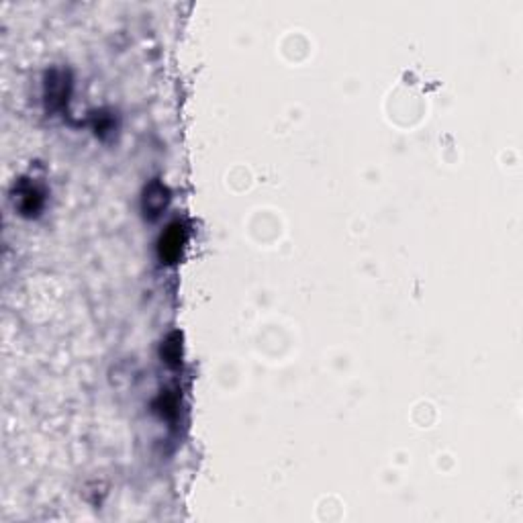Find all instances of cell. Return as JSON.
<instances>
[{"label": "cell", "instance_id": "1", "mask_svg": "<svg viewBox=\"0 0 523 523\" xmlns=\"http://www.w3.org/2000/svg\"><path fill=\"white\" fill-rule=\"evenodd\" d=\"M182 244H185V231H182V227L176 223V225H172V227L166 231V235H164V237H162V242H160V254H162V260H166L168 264H172V262L180 256Z\"/></svg>", "mask_w": 523, "mask_h": 523}, {"label": "cell", "instance_id": "2", "mask_svg": "<svg viewBox=\"0 0 523 523\" xmlns=\"http://www.w3.org/2000/svg\"><path fill=\"white\" fill-rule=\"evenodd\" d=\"M168 204V190L166 186L154 182L145 190V199H143V207H145V213H150V217H157Z\"/></svg>", "mask_w": 523, "mask_h": 523}, {"label": "cell", "instance_id": "3", "mask_svg": "<svg viewBox=\"0 0 523 523\" xmlns=\"http://www.w3.org/2000/svg\"><path fill=\"white\" fill-rule=\"evenodd\" d=\"M162 352H166V362L170 364H174V362H178V358H180V343H164V348H162Z\"/></svg>", "mask_w": 523, "mask_h": 523}]
</instances>
